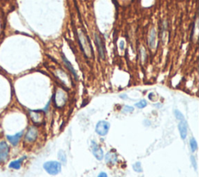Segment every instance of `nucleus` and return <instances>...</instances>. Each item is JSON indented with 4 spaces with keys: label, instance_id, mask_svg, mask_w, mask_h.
I'll use <instances>...</instances> for the list:
<instances>
[{
    "label": "nucleus",
    "instance_id": "1",
    "mask_svg": "<svg viewBox=\"0 0 199 177\" xmlns=\"http://www.w3.org/2000/svg\"><path fill=\"white\" fill-rule=\"evenodd\" d=\"M79 37V45H80L81 49L83 50V52L85 53L87 56L92 55L93 53V51L92 46L90 42V40L86 41V37L85 36V34H83V32H79L78 34Z\"/></svg>",
    "mask_w": 199,
    "mask_h": 177
},
{
    "label": "nucleus",
    "instance_id": "2",
    "mask_svg": "<svg viewBox=\"0 0 199 177\" xmlns=\"http://www.w3.org/2000/svg\"><path fill=\"white\" fill-rule=\"evenodd\" d=\"M43 167L45 169L46 172L50 175H55L58 174L61 170H62V165L61 163L56 161H50V162H47L43 165Z\"/></svg>",
    "mask_w": 199,
    "mask_h": 177
},
{
    "label": "nucleus",
    "instance_id": "3",
    "mask_svg": "<svg viewBox=\"0 0 199 177\" xmlns=\"http://www.w3.org/2000/svg\"><path fill=\"white\" fill-rule=\"evenodd\" d=\"M10 154V146L5 140L0 141V163H5L9 159Z\"/></svg>",
    "mask_w": 199,
    "mask_h": 177
},
{
    "label": "nucleus",
    "instance_id": "4",
    "mask_svg": "<svg viewBox=\"0 0 199 177\" xmlns=\"http://www.w3.org/2000/svg\"><path fill=\"white\" fill-rule=\"evenodd\" d=\"M24 136V142L26 144H33L37 141L38 136V129L34 126L30 127L25 133Z\"/></svg>",
    "mask_w": 199,
    "mask_h": 177
},
{
    "label": "nucleus",
    "instance_id": "5",
    "mask_svg": "<svg viewBox=\"0 0 199 177\" xmlns=\"http://www.w3.org/2000/svg\"><path fill=\"white\" fill-rule=\"evenodd\" d=\"M110 129V123L107 121H100L96 126V132L100 136H105L108 133Z\"/></svg>",
    "mask_w": 199,
    "mask_h": 177
},
{
    "label": "nucleus",
    "instance_id": "6",
    "mask_svg": "<svg viewBox=\"0 0 199 177\" xmlns=\"http://www.w3.org/2000/svg\"><path fill=\"white\" fill-rule=\"evenodd\" d=\"M23 136H24V130L16 133L13 135H6V141L8 143H10V144L13 147H16L18 145Z\"/></svg>",
    "mask_w": 199,
    "mask_h": 177
},
{
    "label": "nucleus",
    "instance_id": "7",
    "mask_svg": "<svg viewBox=\"0 0 199 177\" xmlns=\"http://www.w3.org/2000/svg\"><path fill=\"white\" fill-rule=\"evenodd\" d=\"M95 41H96V45L97 46V49H98V52H99V55L103 59H105V45L104 42L103 41L102 38L100 37L96 34H95Z\"/></svg>",
    "mask_w": 199,
    "mask_h": 177
},
{
    "label": "nucleus",
    "instance_id": "8",
    "mask_svg": "<svg viewBox=\"0 0 199 177\" xmlns=\"http://www.w3.org/2000/svg\"><path fill=\"white\" fill-rule=\"evenodd\" d=\"M91 148H92L93 155L95 156V158H97V160H102L104 158V151H103L102 148H100L95 141L91 142Z\"/></svg>",
    "mask_w": 199,
    "mask_h": 177
},
{
    "label": "nucleus",
    "instance_id": "9",
    "mask_svg": "<svg viewBox=\"0 0 199 177\" xmlns=\"http://www.w3.org/2000/svg\"><path fill=\"white\" fill-rule=\"evenodd\" d=\"M26 158V156H23L21 158L16 159V160L11 161L9 164H8V168L12 170H19L21 169L23 162L24 160Z\"/></svg>",
    "mask_w": 199,
    "mask_h": 177
},
{
    "label": "nucleus",
    "instance_id": "10",
    "mask_svg": "<svg viewBox=\"0 0 199 177\" xmlns=\"http://www.w3.org/2000/svg\"><path fill=\"white\" fill-rule=\"evenodd\" d=\"M42 113H44L42 110H33L31 111V118L33 123L35 124H40L43 121V115Z\"/></svg>",
    "mask_w": 199,
    "mask_h": 177
},
{
    "label": "nucleus",
    "instance_id": "11",
    "mask_svg": "<svg viewBox=\"0 0 199 177\" xmlns=\"http://www.w3.org/2000/svg\"><path fill=\"white\" fill-rule=\"evenodd\" d=\"M178 129H179V132H180V137L183 140H184L187 134V126L186 121H184V120L180 121L179 125H178Z\"/></svg>",
    "mask_w": 199,
    "mask_h": 177
},
{
    "label": "nucleus",
    "instance_id": "12",
    "mask_svg": "<svg viewBox=\"0 0 199 177\" xmlns=\"http://www.w3.org/2000/svg\"><path fill=\"white\" fill-rule=\"evenodd\" d=\"M62 60H63V62H64L65 65L66 66V67L69 69V70L70 71V72L73 74V76L75 77V78H76V80H77V73H76V70L74 69L73 66H72V65L71 64V62H69V60L67 59V58L65 57V55L63 54V53H62Z\"/></svg>",
    "mask_w": 199,
    "mask_h": 177
},
{
    "label": "nucleus",
    "instance_id": "13",
    "mask_svg": "<svg viewBox=\"0 0 199 177\" xmlns=\"http://www.w3.org/2000/svg\"><path fill=\"white\" fill-rule=\"evenodd\" d=\"M118 161V156L115 153L108 152L105 156V162L108 164H115Z\"/></svg>",
    "mask_w": 199,
    "mask_h": 177
},
{
    "label": "nucleus",
    "instance_id": "14",
    "mask_svg": "<svg viewBox=\"0 0 199 177\" xmlns=\"http://www.w3.org/2000/svg\"><path fill=\"white\" fill-rule=\"evenodd\" d=\"M190 147H191V149L192 152H194L198 149V144H197L196 140L192 137L191 140H190Z\"/></svg>",
    "mask_w": 199,
    "mask_h": 177
},
{
    "label": "nucleus",
    "instance_id": "15",
    "mask_svg": "<svg viewBox=\"0 0 199 177\" xmlns=\"http://www.w3.org/2000/svg\"><path fill=\"white\" fill-rule=\"evenodd\" d=\"M155 37H156V32H155L154 29H152V32H151V35H150V38H149V44L151 47H154L155 44Z\"/></svg>",
    "mask_w": 199,
    "mask_h": 177
},
{
    "label": "nucleus",
    "instance_id": "16",
    "mask_svg": "<svg viewBox=\"0 0 199 177\" xmlns=\"http://www.w3.org/2000/svg\"><path fill=\"white\" fill-rule=\"evenodd\" d=\"M58 158L59 160L62 162V163H66V155H65V153L64 151H59L58 152Z\"/></svg>",
    "mask_w": 199,
    "mask_h": 177
},
{
    "label": "nucleus",
    "instance_id": "17",
    "mask_svg": "<svg viewBox=\"0 0 199 177\" xmlns=\"http://www.w3.org/2000/svg\"><path fill=\"white\" fill-rule=\"evenodd\" d=\"M133 169L135 170V172H142V165H141V162H138L135 163V164L133 165Z\"/></svg>",
    "mask_w": 199,
    "mask_h": 177
},
{
    "label": "nucleus",
    "instance_id": "18",
    "mask_svg": "<svg viewBox=\"0 0 199 177\" xmlns=\"http://www.w3.org/2000/svg\"><path fill=\"white\" fill-rule=\"evenodd\" d=\"M146 105H147V101L145 100V99H142V100L140 101L139 102H138L135 104V106L138 108H145V107H146Z\"/></svg>",
    "mask_w": 199,
    "mask_h": 177
},
{
    "label": "nucleus",
    "instance_id": "19",
    "mask_svg": "<svg viewBox=\"0 0 199 177\" xmlns=\"http://www.w3.org/2000/svg\"><path fill=\"white\" fill-rule=\"evenodd\" d=\"M174 114H175L176 118H177V120H180V121H183V120H184V115H183V114L180 113V111L175 110L174 111Z\"/></svg>",
    "mask_w": 199,
    "mask_h": 177
},
{
    "label": "nucleus",
    "instance_id": "20",
    "mask_svg": "<svg viewBox=\"0 0 199 177\" xmlns=\"http://www.w3.org/2000/svg\"><path fill=\"white\" fill-rule=\"evenodd\" d=\"M123 113H132L134 110V108L133 107H131V106H125L123 108Z\"/></svg>",
    "mask_w": 199,
    "mask_h": 177
},
{
    "label": "nucleus",
    "instance_id": "21",
    "mask_svg": "<svg viewBox=\"0 0 199 177\" xmlns=\"http://www.w3.org/2000/svg\"><path fill=\"white\" fill-rule=\"evenodd\" d=\"M191 160L192 165H193L194 168L195 169H197V162H196V160H195V158H194V156H191Z\"/></svg>",
    "mask_w": 199,
    "mask_h": 177
},
{
    "label": "nucleus",
    "instance_id": "22",
    "mask_svg": "<svg viewBox=\"0 0 199 177\" xmlns=\"http://www.w3.org/2000/svg\"><path fill=\"white\" fill-rule=\"evenodd\" d=\"M97 177H107V173H106V172H100V173L98 175V176Z\"/></svg>",
    "mask_w": 199,
    "mask_h": 177
},
{
    "label": "nucleus",
    "instance_id": "23",
    "mask_svg": "<svg viewBox=\"0 0 199 177\" xmlns=\"http://www.w3.org/2000/svg\"><path fill=\"white\" fill-rule=\"evenodd\" d=\"M120 47H121V49H124V48H125V44H124V41H121V42H120Z\"/></svg>",
    "mask_w": 199,
    "mask_h": 177
}]
</instances>
